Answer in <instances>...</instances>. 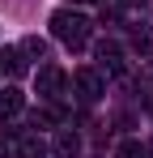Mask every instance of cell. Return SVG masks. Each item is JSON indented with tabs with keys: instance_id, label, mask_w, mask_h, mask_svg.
<instances>
[{
	"instance_id": "cell-15",
	"label": "cell",
	"mask_w": 153,
	"mask_h": 158,
	"mask_svg": "<svg viewBox=\"0 0 153 158\" xmlns=\"http://www.w3.org/2000/svg\"><path fill=\"white\" fill-rule=\"evenodd\" d=\"M149 73H153V64H149Z\"/></svg>"
},
{
	"instance_id": "cell-2",
	"label": "cell",
	"mask_w": 153,
	"mask_h": 158,
	"mask_svg": "<svg viewBox=\"0 0 153 158\" xmlns=\"http://www.w3.org/2000/svg\"><path fill=\"white\" fill-rule=\"evenodd\" d=\"M73 85H76V98H81V103H98L102 94H106V81H102L98 69H76Z\"/></svg>"
},
{
	"instance_id": "cell-12",
	"label": "cell",
	"mask_w": 153,
	"mask_h": 158,
	"mask_svg": "<svg viewBox=\"0 0 153 158\" xmlns=\"http://www.w3.org/2000/svg\"><path fill=\"white\" fill-rule=\"evenodd\" d=\"M0 158H9V145H4V141H0Z\"/></svg>"
},
{
	"instance_id": "cell-14",
	"label": "cell",
	"mask_w": 153,
	"mask_h": 158,
	"mask_svg": "<svg viewBox=\"0 0 153 158\" xmlns=\"http://www.w3.org/2000/svg\"><path fill=\"white\" fill-rule=\"evenodd\" d=\"M89 4H106V0H89Z\"/></svg>"
},
{
	"instance_id": "cell-13",
	"label": "cell",
	"mask_w": 153,
	"mask_h": 158,
	"mask_svg": "<svg viewBox=\"0 0 153 158\" xmlns=\"http://www.w3.org/2000/svg\"><path fill=\"white\" fill-rule=\"evenodd\" d=\"M145 158H153V141H149V145H145Z\"/></svg>"
},
{
	"instance_id": "cell-11",
	"label": "cell",
	"mask_w": 153,
	"mask_h": 158,
	"mask_svg": "<svg viewBox=\"0 0 153 158\" xmlns=\"http://www.w3.org/2000/svg\"><path fill=\"white\" fill-rule=\"evenodd\" d=\"M128 4H132V9H145V4H149V0H128Z\"/></svg>"
},
{
	"instance_id": "cell-10",
	"label": "cell",
	"mask_w": 153,
	"mask_h": 158,
	"mask_svg": "<svg viewBox=\"0 0 153 158\" xmlns=\"http://www.w3.org/2000/svg\"><path fill=\"white\" fill-rule=\"evenodd\" d=\"M115 158H145V145H140V141H119Z\"/></svg>"
},
{
	"instance_id": "cell-3",
	"label": "cell",
	"mask_w": 153,
	"mask_h": 158,
	"mask_svg": "<svg viewBox=\"0 0 153 158\" xmlns=\"http://www.w3.org/2000/svg\"><path fill=\"white\" fill-rule=\"evenodd\" d=\"M34 81H38V94L51 98V103H55V98L64 94V85H68V77H64V69H60V64H43Z\"/></svg>"
},
{
	"instance_id": "cell-1",
	"label": "cell",
	"mask_w": 153,
	"mask_h": 158,
	"mask_svg": "<svg viewBox=\"0 0 153 158\" xmlns=\"http://www.w3.org/2000/svg\"><path fill=\"white\" fill-rule=\"evenodd\" d=\"M89 30H94V22L85 13H73V9H55L51 13V34L64 47H85L89 43Z\"/></svg>"
},
{
	"instance_id": "cell-9",
	"label": "cell",
	"mask_w": 153,
	"mask_h": 158,
	"mask_svg": "<svg viewBox=\"0 0 153 158\" xmlns=\"http://www.w3.org/2000/svg\"><path fill=\"white\" fill-rule=\"evenodd\" d=\"M17 52H22L26 60H43V56H47V43L30 34V39H22V43H17Z\"/></svg>"
},
{
	"instance_id": "cell-7",
	"label": "cell",
	"mask_w": 153,
	"mask_h": 158,
	"mask_svg": "<svg viewBox=\"0 0 153 158\" xmlns=\"http://www.w3.org/2000/svg\"><path fill=\"white\" fill-rule=\"evenodd\" d=\"M55 154H60V158H76V154H81V137H76L73 128H60V132H55Z\"/></svg>"
},
{
	"instance_id": "cell-4",
	"label": "cell",
	"mask_w": 153,
	"mask_h": 158,
	"mask_svg": "<svg viewBox=\"0 0 153 158\" xmlns=\"http://www.w3.org/2000/svg\"><path fill=\"white\" fill-rule=\"evenodd\" d=\"M9 132H13L22 158H47V141H43L38 132H30V128H9Z\"/></svg>"
},
{
	"instance_id": "cell-8",
	"label": "cell",
	"mask_w": 153,
	"mask_h": 158,
	"mask_svg": "<svg viewBox=\"0 0 153 158\" xmlns=\"http://www.w3.org/2000/svg\"><path fill=\"white\" fill-rule=\"evenodd\" d=\"M0 69H9L13 77H22L26 73V56L17 52V47H4V52H0Z\"/></svg>"
},
{
	"instance_id": "cell-6",
	"label": "cell",
	"mask_w": 153,
	"mask_h": 158,
	"mask_svg": "<svg viewBox=\"0 0 153 158\" xmlns=\"http://www.w3.org/2000/svg\"><path fill=\"white\" fill-rule=\"evenodd\" d=\"M98 60L106 64V73H124V69H128V60H124V52H119V43H106V39L98 43Z\"/></svg>"
},
{
	"instance_id": "cell-5",
	"label": "cell",
	"mask_w": 153,
	"mask_h": 158,
	"mask_svg": "<svg viewBox=\"0 0 153 158\" xmlns=\"http://www.w3.org/2000/svg\"><path fill=\"white\" fill-rule=\"evenodd\" d=\"M22 107H26V94H22V90H13V85L0 90V124L13 120V115H22Z\"/></svg>"
}]
</instances>
